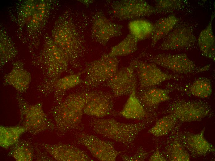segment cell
Here are the masks:
<instances>
[{
    "label": "cell",
    "instance_id": "obj_14",
    "mask_svg": "<svg viewBox=\"0 0 215 161\" xmlns=\"http://www.w3.org/2000/svg\"><path fill=\"white\" fill-rule=\"evenodd\" d=\"M123 28V25L110 21L102 11L96 12L92 17V36L103 46H106L112 38L122 35Z\"/></svg>",
    "mask_w": 215,
    "mask_h": 161
},
{
    "label": "cell",
    "instance_id": "obj_3",
    "mask_svg": "<svg viewBox=\"0 0 215 161\" xmlns=\"http://www.w3.org/2000/svg\"><path fill=\"white\" fill-rule=\"evenodd\" d=\"M149 123V120L138 123H126L113 118H92L89 120V125L95 134L129 148Z\"/></svg>",
    "mask_w": 215,
    "mask_h": 161
},
{
    "label": "cell",
    "instance_id": "obj_2",
    "mask_svg": "<svg viewBox=\"0 0 215 161\" xmlns=\"http://www.w3.org/2000/svg\"><path fill=\"white\" fill-rule=\"evenodd\" d=\"M51 37L68 56L70 64L74 68H78L84 51L83 41L75 23L66 14L55 21Z\"/></svg>",
    "mask_w": 215,
    "mask_h": 161
},
{
    "label": "cell",
    "instance_id": "obj_13",
    "mask_svg": "<svg viewBox=\"0 0 215 161\" xmlns=\"http://www.w3.org/2000/svg\"><path fill=\"white\" fill-rule=\"evenodd\" d=\"M163 38L158 48L162 50H188L197 42L192 27L183 24L176 25Z\"/></svg>",
    "mask_w": 215,
    "mask_h": 161
},
{
    "label": "cell",
    "instance_id": "obj_21",
    "mask_svg": "<svg viewBox=\"0 0 215 161\" xmlns=\"http://www.w3.org/2000/svg\"><path fill=\"white\" fill-rule=\"evenodd\" d=\"M215 13L213 12L206 27L200 33L197 42L202 55L214 61L215 60V38L213 28V21Z\"/></svg>",
    "mask_w": 215,
    "mask_h": 161
},
{
    "label": "cell",
    "instance_id": "obj_17",
    "mask_svg": "<svg viewBox=\"0 0 215 161\" xmlns=\"http://www.w3.org/2000/svg\"><path fill=\"white\" fill-rule=\"evenodd\" d=\"M204 128L197 133H187L180 140L184 147L194 156H204L215 151L214 146L205 138Z\"/></svg>",
    "mask_w": 215,
    "mask_h": 161
},
{
    "label": "cell",
    "instance_id": "obj_30",
    "mask_svg": "<svg viewBox=\"0 0 215 161\" xmlns=\"http://www.w3.org/2000/svg\"><path fill=\"white\" fill-rule=\"evenodd\" d=\"M128 28L130 33L139 41L145 39L151 35L153 25L147 20H137L130 22Z\"/></svg>",
    "mask_w": 215,
    "mask_h": 161
},
{
    "label": "cell",
    "instance_id": "obj_29",
    "mask_svg": "<svg viewBox=\"0 0 215 161\" xmlns=\"http://www.w3.org/2000/svg\"><path fill=\"white\" fill-rule=\"evenodd\" d=\"M8 155L17 161H31L34 159L33 147L28 142L18 141L12 146Z\"/></svg>",
    "mask_w": 215,
    "mask_h": 161
},
{
    "label": "cell",
    "instance_id": "obj_34",
    "mask_svg": "<svg viewBox=\"0 0 215 161\" xmlns=\"http://www.w3.org/2000/svg\"><path fill=\"white\" fill-rule=\"evenodd\" d=\"M37 1L33 0L26 1L19 12V21L21 25L27 24L32 17L35 10Z\"/></svg>",
    "mask_w": 215,
    "mask_h": 161
},
{
    "label": "cell",
    "instance_id": "obj_16",
    "mask_svg": "<svg viewBox=\"0 0 215 161\" xmlns=\"http://www.w3.org/2000/svg\"><path fill=\"white\" fill-rule=\"evenodd\" d=\"M40 145L54 159L58 161H91L93 160L84 151L71 145L62 143Z\"/></svg>",
    "mask_w": 215,
    "mask_h": 161
},
{
    "label": "cell",
    "instance_id": "obj_10",
    "mask_svg": "<svg viewBox=\"0 0 215 161\" xmlns=\"http://www.w3.org/2000/svg\"><path fill=\"white\" fill-rule=\"evenodd\" d=\"M109 12L119 20L149 16L156 14L154 7L144 0H122L112 1Z\"/></svg>",
    "mask_w": 215,
    "mask_h": 161
},
{
    "label": "cell",
    "instance_id": "obj_24",
    "mask_svg": "<svg viewBox=\"0 0 215 161\" xmlns=\"http://www.w3.org/2000/svg\"><path fill=\"white\" fill-rule=\"evenodd\" d=\"M27 132L23 126L18 125L7 127L0 126V146L7 149L13 146L19 141L20 136Z\"/></svg>",
    "mask_w": 215,
    "mask_h": 161
},
{
    "label": "cell",
    "instance_id": "obj_7",
    "mask_svg": "<svg viewBox=\"0 0 215 161\" xmlns=\"http://www.w3.org/2000/svg\"><path fill=\"white\" fill-rule=\"evenodd\" d=\"M45 63L50 84L49 91L60 75L67 70L69 60L64 51L54 42L51 37L46 39L44 46Z\"/></svg>",
    "mask_w": 215,
    "mask_h": 161
},
{
    "label": "cell",
    "instance_id": "obj_33",
    "mask_svg": "<svg viewBox=\"0 0 215 161\" xmlns=\"http://www.w3.org/2000/svg\"><path fill=\"white\" fill-rule=\"evenodd\" d=\"M183 6L181 0H157L154 7L156 13L166 14L179 10Z\"/></svg>",
    "mask_w": 215,
    "mask_h": 161
},
{
    "label": "cell",
    "instance_id": "obj_23",
    "mask_svg": "<svg viewBox=\"0 0 215 161\" xmlns=\"http://www.w3.org/2000/svg\"><path fill=\"white\" fill-rule=\"evenodd\" d=\"M85 71L72 73L62 78H59L55 82L53 87L54 91V98L57 104L62 100L65 92L74 88L82 82L81 75Z\"/></svg>",
    "mask_w": 215,
    "mask_h": 161
},
{
    "label": "cell",
    "instance_id": "obj_22",
    "mask_svg": "<svg viewBox=\"0 0 215 161\" xmlns=\"http://www.w3.org/2000/svg\"><path fill=\"white\" fill-rule=\"evenodd\" d=\"M179 21V18L171 15L159 19L153 24V28L151 34V47H154L158 41L167 36L177 25Z\"/></svg>",
    "mask_w": 215,
    "mask_h": 161
},
{
    "label": "cell",
    "instance_id": "obj_4",
    "mask_svg": "<svg viewBox=\"0 0 215 161\" xmlns=\"http://www.w3.org/2000/svg\"><path fill=\"white\" fill-rule=\"evenodd\" d=\"M150 62L169 70L175 74L187 75L202 72L209 70L210 65L197 66L185 53L152 54L144 51L139 55Z\"/></svg>",
    "mask_w": 215,
    "mask_h": 161
},
{
    "label": "cell",
    "instance_id": "obj_25",
    "mask_svg": "<svg viewBox=\"0 0 215 161\" xmlns=\"http://www.w3.org/2000/svg\"><path fill=\"white\" fill-rule=\"evenodd\" d=\"M49 4L46 1L37 2L34 13L27 24V28L29 31H36L46 21L49 11Z\"/></svg>",
    "mask_w": 215,
    "mask_h": 161
},
{
    "label": "cell",
    "instance_id": "obj_18",
    "mask_svg": "<svg viewBox=\"0 0 215 161\" xmlns=\"http://www.w3.org/2000/svg\"><path fill=\"white\" fill-rule=\"evenodd\" d=\"M171 90V89H163L155 87L139 88L137 94L148 112L156 108L161 103L171 99L169 95Z\"/></svg>",
    "mask_w": 215,
    "mask_h": 161
},
{
    "label": "cell",
    "instance_id": "obj_11",
    "mask_svg": "<svg viewBox=\"0 0 215 161\" xmlns=\"http://www.w3.org/2000/svg\"><path fill=\"white\" fill-rule=\"evenodd\" d=\"M139 56L133 59L129 64L117 71L115 74L103 84L110 88L114 98L129 95L137 85L135 72L137 62Z\"/></svg>",
    "mask_w": 215,
    "mask_h": 161
},
{
    "label": "cell",
    "instance_id": "obj_31",
    "mask_svg": "<svg viewBox=\"0 0 215 161\" xmlns=\"http://www.w3.org/2000/svg\"><path fill=\"white\" fill-rule=\"evenodd\" d=\"M190 93L193 96L201 98H209L212 92L211 81L206 77H200L194 81L189 87Z\"/></svg>",
    "mask_w": 215,
    "mask_h": 161
},
{
    "label": "cell",
    "instance_id": "obj_32",
    "mask_svg": "<svg viewBox=\"0 0 215 161\" xmlns=\"http://www.w3.org/2000/svg\"><path fill=\"white\" fill-rule=\"evenodd\" d=\"M0 36V61L5 63L17 54V50L9 37L2 33Z\"/></svg>",
    "mask_w": 215,
    "mask_h": 161
},
{
    "label": "cell",
    "instance_id": "obj_5",
    "mask_svg": "<svg viewBox=\"0 0 215 161\" xmlns=\"http://www.w3.org/2000/svg\"><path fill=\"white\" fill-rule=\"evenodd\" d=\"M16 98L20 113L19 123L27 132L35 135L46 130L55 129L54 122L44 112L41 103L30 104L19 94Z\"/></svg>",
    "mask_w": 215,
    "mask_h": 161
},
{
    "label": "cell",
    "instance_id": "obj_19",
    "mask_svg": "<svg viewBox=\"0 0 215 161\" xmlns=\"http://www.w3.org/2000/svg\"><path fill=\"white\" fill-rule=\"evenodd\" d=\"M11 71L5 76L4 83L14 87L19 93L26 92L31 80L30 73L23 67L21 63H16Z\"/></svg>",
    "mask_w": 215,
    "mask_h": 161
},
{
    "label": "cell",
    "instance_id": "obj_26",
    "mask_svg": "<svg viewBox=\"0 0 215 161\" xmlns=\"http://www.w3.org/2000/svg\"><path fill=\"white\" fill-rule=\"evenodd\" d=\"M167 160L171 161H189L190 155L183 144L177 139H174L168 145L163 152Z\"/></svg>",
    "mask_w": 215,
    "mask_h": 161
},
{
    "label": "cell",
    "instance_id": "obj_15",
    "mask_svg": "<svg viewBox=\"0 0 215 161\" xmlns=\"http://www.w3.org/2000/svg\"><path fill=\"white\" fill-rule=\"evenodd\" d=\"M114 97L110 93L96 90L95 94L85 105L84 114L97 118L117 115L114 109Z\"/></svg>",
    "mask_w": 215,
    "mask_h": 161
},
{
    "label": "cell",
    "instance_id": "obj_28",
    "mask_svg": "<svg viewBox=\"0 0 215 161\" xmlns=\"http://www.w3.org/2000/svg\"><path fill=\"white\" fill-rule=\"evenodd\" d=\"M138 40L131 33L121 41L112 47L108 54L112 56H124L131 54L138 49Z\"/></svg>",
    "mask_w": 215,
    "mask_h": 161
},
{
    "label": "cell",
    "instance_id": "obj_36",
    "mask_svg": "<svg viewBox=\"0 0 215 161\" xmlns=\"http://www.w3.org/2000/svg\"><path fill=\"white\" fill-rule=\"evenodd\" d=\"M150 161H166L167 158L160 151L159 148L157 147L154 151L149 159Z\"/></svg>",
    "mask_w": 215,
    "mask_h": 161
},
{
    "label": "cell",
    "instance_id": "obj_9",
    "mask_svg": "<svg viewBox=\"0 0 215 161\" xmlns=\"http://www.w3.org/2000/svg\"><path fill=\"white\" fill-rule=\"evenodd\" d=\"M210 108L206 102L200 101L179 100L167 108L168 114L174 115L182 123L198 121L208 116Z\"/></svg>",
    "mask_w": 215,
    "mask_h": 161
},
{
    "label": "cell",
    "instance_id": "obj_8",
    "mask_svg": "<svg viewBox=\"0 0 215 161\" xmlns=\"http://www.w3.org/2000/svg\"><path fill=\"white\" fill-rule=\"evenodd\" d=\"M74 139V143L85 147L94 157L100 161H115L121 153L115 149L112 142L102 140L83 132H76Z\"/></svg>",
    "mask_w": 215,
    "mask_h": 161
},
{
    "label": "cell",
    "instance_id": "obj_6",
    "mask_svg": "<svg viewBox=\"0 0 215 161\" xmlns=\"http://www.w3.org/2000/svg\"><path fill=\"white\" fill-rule=\"evenodd\" d=\"M119 63L116 57L108 54L103 55L87 65L84 70L86 76L82 83L88 90L105 83L117 71Z\"/></svg>",
    "mask_w": 215,
    "mask_h": 161
},
{
    "label": "cell",
    "instance_id": "obj_12",
    "mask_svg": "<svg viewBox=\"0 0 215 161\" xmlns=\"http://www.w3.org/2000/svg\"><path fill=\"white\" fill-rule=\"evenodd\" d=\"M138 59L135 71L140 88L155 87L166 81L178 80L181 75L171 74L162 71L156 64Z\"/></svg>",
    "mask_w": 215,
    "mask_h": 161
},
{
    "label": "cell",
    "instance_id": "obj_35",
    "mask_svg": "<svg viewBox=\"0 0 215 161\" xmlns=\"http://www.w3.org/2000/svg\"><path fill=\"white\" fill-rule=\"evenodd\" d=\"M149 155V152L143 147L140 146L133 155L121 154V158L122 160L124 161H142L145 160Z\"/></svg>",
    "mask_w": 215,
    "mask_h": 161
},
{
    "label": "cell",
    "instance_id": "obj_20",
    "mask_svg": "<svg viewBox=\"0 0 215 161\" xmlns=\"http://www.w3.org/2000/svg\"><path fill=\"white\" fill-rule=\"evenodd\" d=\"M136 85L129 95L122 109L117 113V115L127 119L136 120L144 119L148 115V112L137 96Z\"/></svg>",
    "mask_w": 215,
    "mask_h": 161
},
{
    "label": "cell",
    "instance_id": "obj_1",
    "mask_svg": "<svg viewBox=\"0 0 215 161\" xmlns=\"http://www.w3.org/2000/svg\"><path fill=\"white\" fill-rule=\"evenodd\" d=\"M96 90L85 89L71 93L50 113L56 126L57 134L61 136L68 132L81 129L84 107Z\"/></svg>",
    "mask_w": 215,
    "mask_h": 161
},
{
    "label": "cell",
    "instance_id": "obj_27",
    "mask_svg": "<svg viewBox=\"0 0 215 161\" xmlns=\"http://www.w3.org/2000/svg\"><path fill=\"white\" fill-rule=\"evenodd\" d=\"M178 121L174 115L168 114L158 120L148 133L156 137L167 135L174 128Z\"/></svg>",
    "mask_w": 215,
    "mask_h": 161
}]
</instances>
